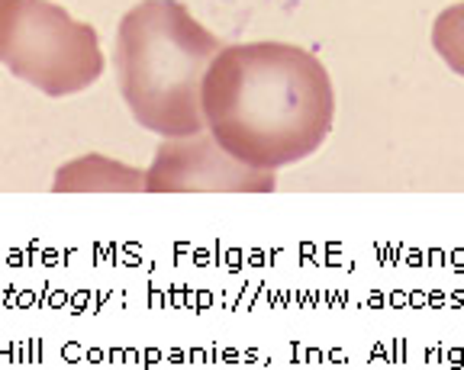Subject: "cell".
<instances>
[{"label":"cell","mask_w":464,"mask_h":370,"mask_svg":"<svg viewBox=\"0 0 464 370\" xmlns=\"http://www.w3.org/2000/svg\"><path fill=\"white\" fill-rule=\"evenodd\" d=\"M58 194H101V190H145V171L120 165L103 155H84L58 167L55 184Z\"/></svg>","instance_id":"obj_5"},{"label":"cell","mask_w":464,"mask_h":370,"mask_svg":"<svg viewBox=\"0 0 464 370\" xmlns=\"http://www.w3.org/2000/svg\"><path fill=\"white\" fill-rule=\"evenodd\" d=\"M223 49L178 0H142L116 30V84L142 129L165 138L203 132V78Z\"/></svg>","instance_id":"obj_2"},{"label":"cell","mask_w":464,"mask_h":370,"mask_svg":"<svg viewBox=\"0 0 464 370\" xmlns=\"http://www.w3.org/2000/svg\"><path fill=\"white\" fill-rule=\"evenodd\" d=\"M203 126L219 146L258 171L319 152L335 123V90L316 55L287 43L229 45L203 78Z\"/></svg>","instance_id":"obj_1"},{"label":"cell","mask_w":464,"mask_h":370,"mask_svg":"<svg viewBox=\"0 0 464 370\" xmlns=\"http://www.w3.org/2000/svg\"><path fill=\"white\" fill-rule=\"evenodd\" d=\"M432 39H435V49L445 55V62H449L458 74H464V4L445 10V14L435 20Z\"/></svg>","instance_id":"obj_6"},{"label":"cell","mask_w":464,"mask_h":370,"mask_svg":"<svg viewBox=\"0 0 464 370\" xmlns=\"http://www.w3.org/2000/svg\"><path fill=\"white\" fill-rule=\"evenodd\" d=\"M0 65L45 97H72L103 74L94 26L52 0H0Z\"/></svg>","instance_id":"obj_3"},{"label":"cell","mask_w":464,"mask_h":370,"mask_svg":"<svg viewBox=\"0 0 464 370\" xmlns=\"http://www.w3.org/2000/svg\"><path fill=\"white\" fill-rule=\"evenodd\" d=\"M152 194H197V190H275V175L232 158L210 132L168 138L145 171Z\"/></svg>","instance_id":"obj_4"}]
</instances>
